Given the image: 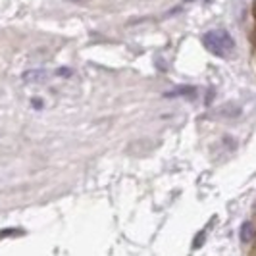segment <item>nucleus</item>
<instances>
[{"mask_svg": "<svg viewBox=\"0 0 256 256\" xmlns=\"http://www.w3.org/2000/svg\"><path fill=\"white\" fill-rule=\"evenodd\" d=\"M42 79H46V74L42 72V70H31V72H26L24 74V81H42Z\"/></svg>", "mask_w": 256, "mask_h": 256, "instance_id": "3", "label": "nucleus"}, {"mask_svg": "<svg viewBox=\"0 0 256 256\" xmlns=\"http://www.w3.org/2000/svg\"><path fill=\"white\" fill-rule=\"evenodd\" d=\"M239 237H241V241L244 244H248L252 241V237H254V228H252V224L250 222H246L241 226V231H239Z\"/></svg>", "mask_w": 256, "mask_h": 256, "instance_id": "2", "label": "nucleus"}, {"mask_svg": "<svg viewBox=\"0 0 256 256\" xmlns=\"http://www.w3.org/2000/svg\"><path fill=\"white\" fill-rule=\"evenodd\" d=\"M206 50L212 52L218 58H228L235 50V40L226 29H212L202 37Z\"/></svg>", "mask_w": 256, "mask_h": 256, "instance_id": "1", "label": "nucleus"}]
</instances>
